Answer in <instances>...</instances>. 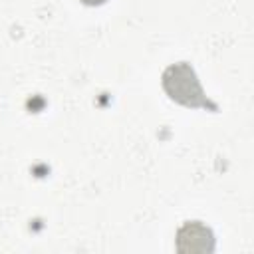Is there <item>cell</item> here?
I'll list each match as a JSON object with an SVG mask.
<instances>
[{
    "mask_svg": "<svg viewBox=\"0 0 254 254\" xmlns=\"http://www.w3.org/2000/svg\"><path fill=\"white\" fill-rule=\"evenodd\" d=\"M177 250L183 254H208L214 250V236L202 222H185L177 232Z\"/></svg>",
    "mask_w": 254,
    "mask_h": 254,
    "instance_id": "cell-2",
    "label": "cell"
},
{
    "mask_svg": "<svg viewBox=\"0 0 254 254\" xmlns=\"http://www.w3.org/2000/svg\"><path fill=\"white\" fill-rule=\"evenodd\" d=\"M83 4H87V6H97V4H103L105 0H81Z\"/></svg>",
    "mask_w": 254,
    "mask_h": 254,
    "instance_id": "cell-3",
    "label": "cell"
},
{
    "mask_svg": "<svg viewBox=\"0 0 254 254\" xmlns=\"http://www.w3.org/2000/svg\"><path fill=\"white\" fill-rule=\"evenodd\" d=\"M163 87H165L167 95L181 105H187V107H206L208 105V99L196 79L194 69L185 62L169 65L165 69Z\"/></svg>",
    "mask_w": 254,
    "mask_h": 254,
    "instance_id": "cell-1",
    "label": "cell"
}]
</instances>
